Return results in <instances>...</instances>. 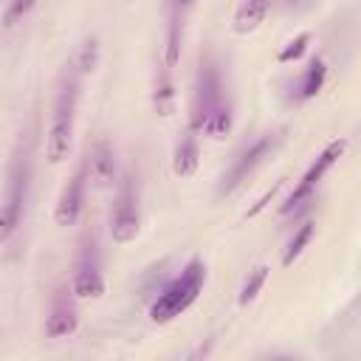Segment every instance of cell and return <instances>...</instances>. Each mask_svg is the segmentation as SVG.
<instances>
[{
	"mask_svg": "<svg viewBox=\"0 0 361 361\" xmlns=\"http://www.w3.org/2000/svg\"><path fill=\"white\" fill-rule=\"evenodd\" d=\"M324 76H327V65H324V59H322V56H313V59L307 62V68H305V71L299 73V79H296V102L313 99V96L322 90Z\"/></svg>",
	"mask_w": 361,
	"mask_h": 361,
	"instance_id": "obj_15",
	"label": "cell"
},
{
	"mask_svg": "<svg viewBox=\"0 0 361 361\" xmlns=\"http://www.w3.org/2000/svg\"><path fill=\"white\" fill-rule=\"evenodd\" d=\"M195 0H169V25H166V51H164V65L175 68L180 56V39H183V23Z\"/></svg>",
	"mask_w": 361,
	"mask_h": 361,
	"instance_id": "obj_12",
	"label": "cell"
},
{
	"mask_svg": "<svg viewBox=\"0 0 361 361\" xmlns=\"http://www.w3.org/2000/svg\"><path fill=\"white\" fill-rule=\"evenodd\" d=\"M141 228V183L133 169L118 178L116 197L110 206V237L118 245H127L138 237Z\"/></svg>",
	"mask_w": 361,
	"mask_h": 361,
	"instance_id": "obj_5",
	"label": "cell"
},
{
	"mask_svg": "<svg viewBox=\"0 0 361 361\" xmlns=\"http://www.w3.org/2000/svg\"><path fill=\"white\" fill-rule=\"evenodd\" d=\"M79 316H76V293L71 285H56L51 305H48V316H45V336L48 338H65L76 330Z\"/></svg>",
	"mask_w": 361,
	"mask_h": 361,
	"instance_id": "obj_9",
	"label": "cell"
},
{
	"mask_svg": "<svg viewBox=\"0 0 361 361\" xmlns=\"http://www.w3.org/2000/svg\"><path fill=\"white\" fill-rule=\"evenodd\" d=\"M82 71L68 59L56 93H54V104H51V121H48V133H45V158L51 164H62L71 152L73 144V127H76V110H79V96H82Z\"/></svg>",
	"mask_w": 361,
	"mask_h": 361,
	"instance_id": "obj_3",
	"label": "cell"
},
{
	"mask_svg": "<svg viewBox=\"0 0 361 361\" xmlns=\"http://www.w3.org/2000/svg\"><path fill=\"white\" fill-rule=\"evenodd\" d=\"M307 42H310V34H299V37H296L293 42H288V48L279 54V62H290V59H299V56L305 54Z\"/></svg>",
	"mask_w": 361,
	"mask_h": 361,
	"instance_id": "obj_21",
	"label": "cell"
},
{
	"mask_svg": "<svg viewBox=\"0 0 361 361\" xmlns=\"http://www.w3.org/2000/svg\"><path fill=\"white\" fill-rule=\"evenodd\" d=\"M231 96L220 71V62L214 54H203L197 73H195V90H192V113H189V127L197 135L209 138H226L231 133Z\"/></svg>",
	"mask_w": 361,
	"mask_h": 361,
	"instance_id": "obj_1",
	"label": "cell"
},
{
	"mask_svg": "<svg viewBox=\"0 0 361 361\" xmlns=\"http://www.w3.org/2000/svg\"><path fill=\"white\" fill-rule=\"evenodd\" d=\"M268 8H271V0H240V6L234 11V31L237 34L257 31L265 23Z\"/></svg>",
	"mask_w": 361,
	"mask_h": 361,
	"instance_id": "obj_14",
	"label": "cell"
},
{
	"mask_svg": "<svg viewBox=\"0 0 361 361\" xmlns=\"http://www.w3.org/2000/svg\"><path fill=\"white\" fill-rule=\"evenodd\" d=\"M34 6H37V0H8L6 3V11H3V25L11 28V25L23 23Z\"/></svg>",
	"mask_w": 361,
	"mask_h": 361,
	"instance_id": "obj_20",
	"label": "cell"
},
{
	"mask_svg": "<svg viewBox=\"0 0 361 361\" xmlns=\"http://www.w3.org/2000/svg\"><path fill=\"white\" fill-rule=\"evenodd\" d=\"M197 161H200V144H197V133L192 127L183 130V135L178 138L175 144V161H172V172L178 178H189L195 175L197 169Z\"/></svg>",
	"mask_w": 361,
	"mask_h": 361,
	"instance_id": "obj_13",
	"label": "cell"
},
{
	"mask_svg": "<svg viewBox=\"0 0 361 361\" xmlns=\"http://www.w3.org/2000/svg\"><path fill=\"white\" fill-rule=\"evenodd\" d=\"M85 192H87V169H85V164H79L76 172L62 186L56 209H54V220L59 226H76V220L82 217V209H85Z\"/></svg>",
	"mask_w": 361,
	"mask_h": 361,
	"instance_id": "obj_10",
	"label": "cell"
},
{
	"mask_svg": "<svg viewBox=\"0 0 361 361\" xmlns=\"http://www.w3.org/2000/svg\"><path fill=\"white\" fill-rule=\"evenodd\" d=\"M85 169H87V180L99 189H107L113 186L116 180V149L107 138H96L87 152H85Z\"/></svg>",
	"mask_w": 361,
	"mask_h": 361,
	"instance_id": "obj_11",
	"label": "cell"
},
{
	"mask_svg": "<svg viewBox=\"0 0 361 361\" xmlns=\"http://www.w3.org/2000/svg\"><path fill=\"white\" fill-rule=\"evenodd\" d=\"M288 6H299V3H305V0H285Z\"/></svg>",
	"mask_w": 361,
	"mask_h": 361,
	"instance_id": "obj_22",
	"label": "cell"
},
{
	"mask_svg": "<svg viewBox=\"0 0 361 361\" xmlns=\"http://www.w3.org/2000/svg\"><path fill=\"white\" fill-rule=\"evenodd\" d=\"M313 240V223H302V228L290 237V243H288V251H285V257H282V265H290L293 259H299V254L307 248V243Z\"/></svg>",
	"mask_w": 361,
	"mask_h": 361,
	"instance_id": "obj_19",
	"label": "cell"
},
{
	"mask_svg": "<svg viewBox=\"0 0 361 361\" xmlns=\"http://www.w3.org/2000/svg\"><path fill=\"white\" fill-rule=\"evenodd\" d=\"M71 62H73L82 73H90V71L96 68V62H99V42H96V37H87V39L73 51Z\"/></svg>",
	"mask_w": 361,
	"mask_h": 361,
	"instance_id": "obj_18",
	"label": "cell"
},
{
	"mask_svg": "<svg viewBox=\"0 0 361 361\" xmlns=\"http://www.w3.org/2000/svg\"><path fill=\"white\" fill-rule=\"evenodd\" d=\"M265 279H268V265H254L251 271H248V276H245V282H243V288H240V305H248V302H254L257 296H259V290H262V285H265Z\"/></svg>",
	"mask_w": 361,
	"mask_h": 361,
	"instance_id": "obj_17",
	"label": "cell"
},
{
	"mask_svg": "<svg viewBox=\"0 0 361 361\" xmlns=\"http://www.w3.org/2000/svg\"><path fill=\"white\" fill-rule=\"evenodd\" d=\"M71 288L82 299H99L104 293V274H102V251H99V234L96 228H87L73 254V276Z\"/></svg>",
	"mask_w": 361,
	"mask_h": 361,
	"instance_id": "obj_6",
	"label": "cell"
},
{
	"mask_svg": "<svg viewBox=\"0 0 361 361\" xmlns=\"http://www.w3.org/2000/svg\"><path fill=\"white\" fill-rule=\"evenodd\" d=\"M344 149H347V138H336V141H330V144L313 158V164L305 169V175L299 178V183L293 186V192L288 195V200L282 203V214L296 212L302 203H307V200L313 197V192L319 189L322 178L327 175V169H333V164L344 155Z\"/></svg>",
	"mask_w": 361,
	"mask_h": 361,
	"instance_id": "obj_8",
	"label": "cell"
},
{
	"mask_svg": "<svg viewBox=\"0 0 361 361\" xmlns=\"http://www.w3.org/2000/svg\"><path fill=\"white\" fill-rule=\"evenodd\" d=\"M276 141H279L276 133H265V135L254 138L251 144H245V147L234 155V161L228 164V169L223 172L220 183H217V195L223 197V195H231L234 189H240V186L248 180V175L271 155V149L276 147Z\"/></svg>",
	"mask_w": 361,
	"mask_h": 361,
	"instance_id": "obj_7",
	"label": "cell"
},
{
	"mask_svg": "<svg viewBox=\"0 0 361 361\" xmlns=\"http://www.w3.org/2000/svg\"><path fill=\"white\" fill-rule=\"evenodd\" d=\"M31 175H34V127H25L11 152L6 186H3V197H0V245L14 237V231L20 228L23 217H25Z\"/></svg>",
	"mask_w": 361,
	"mask_h": 361,
	"instance_id": "obj_2",
	"label": "cell"
},
{
	"mask_svg": "<svg viewBox=\"0 0 361 361\" xmlns=\"http://www.w3.org/2000/svg\"><path fill=\"white\" fill-rule=\"evenodd\" d=\"M203 285H206V265H203V259L192 257V259L180 268V274H178L172 282H166V285L161 288V293H158L155 302L149 305V319L158 322V324H166V322L178 319V316H180L183 310H189L192 302L200 296Z\"/></svg>",
	"mask_w": 361,
	"mask_h": 361,
	"instance_id": "obj_4",
	"label": "cell"
},
{
	"mask_svg": "<svg viewBox=\"0 0 361 361\" xmlns=\"http://www.w3.org/2000/svg\"><path fill=\"white\" fill-rule=\"evenodd\" d=\"M155 107L161 116H169L175 107V82H172V68L161 65L158 71V85H155Z\"/></svg>",
	"mask_w": 361,
	"mask_h": 361,
	"instance_id": "obj_16",
	"label": "cell"
}]
</instances>
